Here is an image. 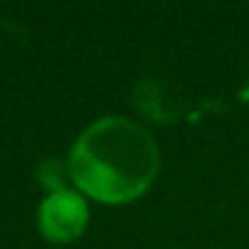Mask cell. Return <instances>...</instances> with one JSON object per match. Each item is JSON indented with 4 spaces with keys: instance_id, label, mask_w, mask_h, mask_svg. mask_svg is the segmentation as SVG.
Masks as SVG:
<instances>
[{
    "instance_id": "6da1fadb",
    "label": "cell",
    "mask_w": 249,
    "mask_h": 249,
    "mask_svg": "<svg viewBox=\"0 0 249 249\" xmlns=\"http://www.w3.org/2000/svg\"><path fill=\"white\" fill-rule=\"evenodd\" d=\"M158 145L140 124L121 115L99 118L72 145L67 172L72 182L105 204H126L156 179Z\"/></svg>"
},
{
    "instance_id": "7a4b0ae2",
    "label": "cell",
    "mask_w": 249,
    "mask_h": 249,
    "mask_svg": "<svg viewBox=\"0 0 249 249\" xmlns=\"http://www.w3.org/2000/svg\"><path fill=\"white\" fill-rule=\"evenodd\" d=\"M86 220H89L86 201L65 188L54 190L38 209V222L43 236L49 241H59V244L81 236L83 228H86Z\"/></svg>"
},
{
    "instance_id": "3957f363",
    "label": "cell",
    "mask_w": 249,
    "mask_h": 249,
    "mask_svg": "<svg viewBox=\"0 0 249 249\" xmlns=\"http://www.w3.org/2000/svg\"><path fill=\"white\" fill-rule=\"evenodd\" d=\"M241 99H249V89H247V91H244V94H241Z\"/></svg>"
}]
</instances>
